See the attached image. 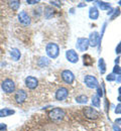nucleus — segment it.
<instances>
[{"instance_id": "nucleus-27", "label": "nucleus", "mask_w": 121, "mask_h": 131, "mask_svg": "<svg viewBox=\"0 0 121 131\" xmlns=\"http://www.w3.org/2000/svg\"><path fill=\"white\" fill-rule=\"evenodd\" d=\"M97 96H98L99 98H102V97H103V90H102L100 87L97 88Z\"/></svg>"}, {"instance_id": "nucleus-6", "label": "nucleus", "mask_w": 121, "mask_h": 131, "mask_svg": "<svg viewBox=\"0 0 121 131\" xmlns=\"http://www.w3.org/2000/svg\"><path fill=\"white\" fill-rule=\"evenodd\" d=\"M18 21H19L21 24L27 26V25H29V24L31 23V18H30L29 14H28L26 11L23 10V11H20V12L18 13Z\"/></svg>"}, {"instance_id": "nucleus-16", "label": "nucleus", "mask_w": 121, "mask_h": 131, "mask_svg": "<svg viewBox=\"0 0 121 131\" xmlns=\"http://www.w3.org/2000/svg\"><path fill=\"white\" fill-rule=\"evenodd\" d=\"M89 16H90L91 19H93V20L98 19V17H99V11H98L97 7H91V8H90Z\"/></svg>"}, {"instance_id": "nucleus-1", "label": "nucleus", "mask_w": 121, "mask_h": 131, "mask_svg": "<svg viewBox=\"0 0 121 131\" xmlns=\"http://www.w3.org/2000/svg\"><path fill=\"white\" fill-rule=\"evenodd\" d=\"M1 89L5 94H12L15 91V83L9 78L4 79L1 83Z\"/></svg>"}, {"instance_id": "nucleus-25", "label": "nucleus", "mask_w": 121, "mask_h": 131, "mask_svg": "<svg viewBox=\"0 0 121 131\" xmlns=\"http://www.w3.org/2000/svg\"><path fill=\"white\" fill-rule=\"evenodd\" d=\"M113 75H121V68L118 65H116L113 68Z\"/></svg>"}, {"instance_id": "nucleus-10", "label": "nucleus", "mask_w": 121, "mask_h": 131, "mask_svg": "<svg viewBox=\"0 0 121 131\" xmlns=\"http://www.w3.org/2000/svg\"><path fill=\"white\" fill-rule=\"evenodd\" d=\"M89 46L91 47H97L99 43H100V40H101V36L99 35V33L97 31H94L90 34V37H89Z\"/></svg>"}, {"instance_id": "nucleus-26", "label": "nucleus", "mask_w": 121, "mask_h": 131, "mask_svg": "<svg viewBox=\"0 0 121 131\" xmlns=\"http://www.w3.org/2000/svg\"><path fill=\"white\" fill-rule=\"evenodd\" d=\"M106 80L109 81V82H112V81H116V76L113 75V74H110L106 77Z\"/></svg>"}, {"instance_id": "nucleus-28", "label": "nucleus", "mask_w": 121, "mask_h": 131, "mask_svg": "<svg viewBox=\"0 0 121 131\" xmlns=\"http://www.w3.org/2000/svg\"><path fill=\"white\" fill-rule=\"evenodd\" d=\"M119 14H120V9H119V8H116L115 11H114V14L111 16V19H114L115 17H117Z\"/></svg>"}, {"instance_id": "nucleus-30", "label": "nucleus", "mask_w": 121, "mask_h": 131, "mask_svg": "<svg viewBox=\"0 0 121 131\" xmlns=\"http://www.w3.org/2000/svg\"><path fill=\"white\" fill-rule=\"evenodd\" d=\"M51 5H53V6H57V7H61V2L60 1H50Z\"/></svg>"}, {"instance_id": "nucleus-4", "label": "nucleus", "mask_w": 121, "mask_h": 131, "mask_svg": "<svg viewBox=\"0 0 121 131\" xmlns=\"http://www.w3.org/2000/svg\"><path fill=\"white\" fill-rule=\"evenodd\" d=\"M27 92L23 89H19L15 92L14 94V101L17 103V104H23L26 99H27Z\"/></svg>"}, {"instance_id": "nucleus-17", "label": "nucleus", "mask_w": 121, "mask_h": 131, "mask_svg": "<svg viewBox=\"0 0 121 131\" xmlns=\"http://www.w3.org/2000/svg\"><path fill=\"white\" fill-rule=\"evenodd\" d=\"M83 62H84V65L89 67V66H92L94 64V59L90 56V54H84L83 56Z\"/></svg>"}, {"instance_id": "nucleus-35", "label": "nucleus", "mask_w": 121, "mask_h": 131, "mask_svg": "<svg viewBox=\"0 0 121 131\" xmlns=\"http://www.w3.org/2000/svg\"><path fill=\"white\" fill-rule=\"evenodd\" d=\"M113 128H114V130L115 131H121L120 128H119V127H117L116 125H114V126H113Z\"/></svg>"}, {"instance_id": "nucleus-11", "label": "nucleus", "mask_w": 121, "mask_h": 131, "mask_svg": "<svg viewBox=\"0 0 121 131\" xmlns=\"http://www.w3.org/2000/svg\"><path fill=\"white\" fill-rule=\"evenodd\" d=\"M61 76H62L63 81L65 83H67V84H72V83L74 82V80H75V75L71 71H69V70L63 71Z\"/></svg>"}, {"instance_id": "nucleus-9", "label": "nucleus", "mask_w": 121, "mask_h": 131, "mask_svg": "<svg viewBox=\"0 0 121 131\" xmlns=\"http://www.w3.org/2000/svg\"><path fill=\"white\" fill-rule=\"evenodd\" d=\"M24 84H25L26 88H28L29 90H35V89H36V87L38 86V80L35 77L28 76V77L25 78Z\"/></svg>"}, {"instance_id": "nucleus-3", "label": "nucleus", "mask_w": 121, "mask_h": 131, "mask_svg": "<svg viewBox=\"0 0 121 131\" xmlns=\"http://www.w3.org/2000/svg\"><path fill=\"white\" fill-rule=\"evenodd\" d=\"M46 51H47V54L51 59H57L59 57V53H60V48L57 43L50 42L46 47Z\"/></svg>"}, {"instance_id": "nucleus-23", "label": "nucleus", "mask_w": 121, "mask_h": 131, "mask_svg": "<svg viewBox=\"0 0 121 131\" xmlns=\"http://www.w3.org/2000/svg\"><path fill=\"white\" fill-rule=\"evenodd\" d=\"M92 105L94 107H100V98L97 96V95H94L92 97Z\"/></svg>"}, {"instance_id": "nucleus-38", "label": "nucleus", "mask_w": 121, "mask_h": 131, "mask_svg": "<svg viewBox=\"0 0 121 131\" xmlns=\"http://www.w3.org/2000/svg\"><path fill=\"white\" fill-rule=\"evenodd\" d=\"M83 6H86V4L83 3V4H80V5H79V7H83Z\"/></svg>"}, {"instance_id": "nucleus-21", "label": "nucleus", "mask_w": 121, "mask_h": 131, "mask_svg": "<svg viewBox=\"0 0 121 131\" xmlns=\"http://www.w3.org/2000/svg\"><path fill=\"white\" fill-rule=\"evenodd\" d=\"M76 102L79 103V104H86L88 102V97L85 95H80L76 98Z\"/></svg>"}, {"instance_id": "nucleus-37", "label": "nucleus", "mask_w": 121, "mask_h": 131, "mask_svg": "<svg viewBox=\"0 0 121 131\" xmlns=\"http://www.w3.org/2000/svg\"><path fill=\"white\" fill-rule=\"evenodd\" d=\"M119 59H120V58H117V59L115 60V63H116V65H117V64L119 63Z\"/></svg>"}, {"instance_id": "nucleus-12", "label": "nucleus", "mask_w": 121, "mask_h": 131, "mask_svg": "<svg viewBox=\"0 0 121 131\" xmlns=\"http://www.w3.org/2000/svg\"><path fill=\"white\" fill-rule=\"evenodd\" d=\"M66 58L72 64H76L79 61V56L74 49H69V50L66 51Z\"/></svg>"}, {"instance_id": "nucleus-31", "label": "nucleus", "mask_w": 121, "mask_h": 131, "mask_svg": "<svg viewBox=\"0 0 121 131\" xmlns=\"http://www.w3.org/2000/svg\"><path fill=\"white\" fill-rule=\"evenodd\" d=\"M7 130V125L5 123H0V131H6Z\"/></svg>"}, {"instance_id": "nucleus-2", "label": "nucleus", "mask_w": 121, "mask_h": 131, "mask_svg": "<svg viewBox=\"0 0 121 131\" xmlns=\"http://www.w3.org/2000/svg\"><path fill=\"white\" fill-rule=\"evenodd\" d=\"M65 111L61 108H54L52 109V111L49 113V116H50V119L53 121V122H60L62 121L64 118H65Z\"/></svg>"}, {"instance_id": "nucleus-24", "label": "nucleus", "mask_w": 121, "mask_h": 131, "mask_svg": "<svg viewBox=\"0 0 121 131\" xmlns=\"http://www.w3.org/2000/svg\"><path fill=\"white\" fill-rule=\"evenodd\" d=\"M98 6L102 9V10H107L110 8V4L107 2H103V1H98Z\"/></svg>"}, {"instance_id": "nucleus-18", "label": "nucleus", "mask_w": 121, "mask_h": 131, "mask_svg": "<svg viewBox=\"0 0 121 131\" xmlns=\"http://www.w3.org/2000/svg\"><path fill=\"white\" fill-rule=\"evenodd\" d=\"M8 5L9 7L14 10V11H17L19 9V6H20V1H17V0H13V1H9L8 2Z\"/></svg>"}, {"instance_id": "nucleus-41", "label": "nucleus", "mask_w": 121, "mask_h": 131, "mask_svg": "<svg viewBox=\"0 0 121 131\" xmlns=\"http://www.w3.org/2000/svg\"><path fill=\"white\" fill-rule=\"evenodd\" d=\"M119 4H120V5H121V1H119Z\"/></svg>"}, {"instance_id": "nucleus-15", "label": "nucleus", "mask_w": 121, "mask_h": 131, "mask_svg": "<svg viewBox=\"0 0 121 131\" xmlns=\"http://www.w3.org/2000/svg\"><path fill=\"white\" fill-rule=\"evenodd\" d=\"M10 56H11V58H12V60L13 61H18L19 59H20V57H21V52H20V50L16 48H13V49H10Z\"/></svg>"}, {"instance_id": "nucleus-40", "label": "nucleus", "mask_w": 121, "mask_h": 131, "mask_svg": "<svg viewBox=\"0 0 121 131\" xmlns=\"http://www.w3.org/2000/svg\"><path fill=\"white\" fill-rule=\"evenodd\" d=\"M118 101H119V102H121V95H119V96H118Z\"/></svg>"}, {"instance_id": "nucleus-14", "label": "nucleus", "mask_w": 121, "mask_h": 131, "mask_svg": "<svg viewBox=\"0 0 121 131\" xmlns=\"http://www.w3.org/2000/svg\"><path fill=\"white\" fill-rule=\"evenodd\" d=\"M15 113V111L13 109H9V108H3V109H0V117L3 118V117H8V116H11Z\"/></svg>"}, {"instance_id": "nucleus-34", "label": "nucleus", "mask_w": 121, "mask_h": 131, "mask_svg": "<svg viewBox=\"0 0 121 131\" xmlns=\"http://www.w3.org/2000/svg\"><path fill=\"white\" fill-rule=\"evenodd\" d=\"M115 123H116L117 125H121V118H117V119L115 120Z\"/></svg>"}, {"instance_id": "nucleus-19", "label": "nucleus", "mask_w": 121, "mask_h": 131, "mask_svg": "<svg viewBox=\"0 0 121 131\" xmlns=\"http://www.w3.org/2000/svg\"><path fill=\"white\" fill-rule=\"evenodd\" d=\"M51 64V61L48 59V58H45V57H41L39 60H38V65L39 67L43 68V67H47Z\"/></svg>"}, {"instance_id": "nucleus-36", "label": "nucleus", "mask_w": 121, "mask_h": 131, "mask_svg": "<svg viewBox=\"0 0 121 131\" xmlns=\"http://www.w3.org/2000/svg\"><path fill=\"white\" fill-rule=\"evenodd\" d=\"M116 81H117V83L121 82V75H120V77H119V78H117V79H116Z\"/></svg>"}, {"instance_id": "nucleus-22", "label": "nucleus", "mask_w": 121, "mask_h": 131, "mask_svg": "<svg viewBox=\"0 0 121 131\" xmlns=\"http://www.w3.org/2000/svg\"><path fill=\"white\" fill-rule=\"evenodd\" d=\"M99 70H100L101 74H105V72H106V64L104 62V59L99 60Z\"/></svg>"}, {"instance_id": "nucleus-29", "label": "nucleus", "mask_w": 121, "mask_h": 131, "mask_svg": "<svg viewBox=\"0 0 121 131\" xmlns=\"http://www.w3.org/2000/svg\"><path fill=\"white\" fill-rule=\"evenodd\" d=\"M34 13H35V16H37V17L39 16V15L42 13V11H41V7H38V9H37V10L35 9V10H34Z\"/></svg>"}, {"instance_id": "nucleus-5", "label": "nucleus", "mask_w": 121, "mask_h": 131, "mask_svg": "<svg viewBox=\"0 0 121 131\" xmlns=\"http://www.w3.org/2000/svg\"><path fill=\"white\" fill-rule=\"evenodd\" d=\"M84 82H85L87 87L90 88V89H97V88L99 87L98 80H97L94 76H91V75H88V76L85 77Z\"/></svg>"}, {"instance_id": "nucleus-8", "label": "nucleus", "mask_w": 121, "mask_h": 131, "mask_svg": "<svg viewBox=\"0 0 121 131\" xmlns=\"http://www.w3.org/2000/svg\"><path fill=\"white\" fill-rule=\"evenodd\" d=\"M69 96V90L65 87H61L56 92V99L58 101H64Z\"/></svg>"}, {"instance_id": "nucleus-33", "label": "nucleus", "mask_w": 121, "mask_h": 131, "mask_svg": "<svg viewBox=\"0 0 121 131\" xmlns=\"http://www.w3.org/2000/svg\"><path fill=\"white\" fill-rule=\"evenodd\" d=\"M39 1H36V0H27L26 1V3H28V4H36V3H38Z\"/></svg>"}, {"instance_id": "nucleus-20", "label": "nucleus", "mask_w": 121, "mask_h": 131, "mask_svg": "<svg viewBox=\"0 0 121 131\" xmlns=\"http://www.w3.org/2000/svg\"><path fill=\"white\" fill-rule=\"evenodd\" d=\"M52 14H53V9H52V7L51 6H47L46 8H45V16L46 18H51L52 16Z\"/></svg>"}, {"instance_id": "nucleus-32", "label": "nucleus", "mask_w": 121, "mask_h": 131, "mask_svg": "<svg viewBox=\"0 0 121 131\" xmlns=\"http://www.w3.org/2000/svg\"><path fill=\"white\" fill-rule=\"evenodd\" d=\"M115 113H116V114H121V104H119V105L116 107V109H115Z\"/></svg>"}, {"instance_id": "nucleus-13", "label": "nucleus", "mask_w": 121, "mask_h": 131, "mask_svg": "<svg viewBox=\"0 0 121 131\" xmlns=\"http://www.w3.org/2000/svg\"><path fill=\"white\" fill-rule=\"evenodd\" d=\"M76 47L80 51H86L89 48V40L87 38H83V37L78 38Z\"/></svg>"}, {"instance_id": "nucleus-39", "label": "nucleus", "mask_w": 121, "mask_h": 131, "mask_svg": "<svg viewBox=\"0 0 121 131\" xmlns=\"http://www.w3.org/2000/svg\"><path fill=\"white\" fill-rule=\"evenodd\" d=\"M118 93H119V95H121V87H119V89H118Z\"/></svg>"}, {"instance_id": "nucleus-7", "label": "nucleus", "mask_w": 121, "mask_h": 131, "mask_svg": "<svg viewBox=\"0 0 121 131\" xmlns=\"http://www.w3.org/2000/svg\"><path fill=\"white\" fill-rule=\"evenodd\" d=\"M84 115L86 116V118H88V119L96 120L99 117V112L96 109L92 108V107H86L84 109Z\"/></svg>"}]
</instances>
